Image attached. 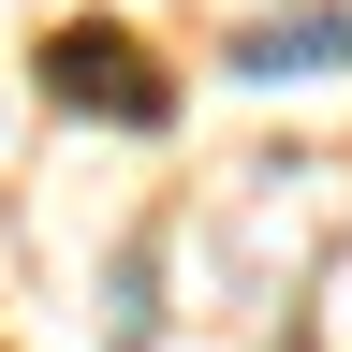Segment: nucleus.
I'll list each match as a JSON object with an SVG mask.
<instances>
[{
    "label": "nucleus",
    "instance_id": "obj_1",
    "mask_svg": "<svg viewBox=\"0 0 352 352\" xmlns=\"http://www.w3.org/2000/svg\"><path fill=\"white\" fill-rule=\"evenodd\" d=\"M44 88H59L74 118H118V132H147V118L176 103V88H162L147 59H132L118 30H59V44H44Z\"/></svg>",
    "mask_w": 352,
    "mask_h": 352
},
{
    "label": "nucleus",
    "instance_id": "obj_2",
    "mask_svg": "<svg viewBox=\"0 0 352 352\" xmlns=\"http://www.w3.org/2000/svg\"><path fill=\"white\" fill-rule=\"evenodd\" d=\"M338 59H352V15H279L235 44V74H338Z\"/></svg>",
    "mask_w": 352,
    "mask_h": 352
}]
</instances>
